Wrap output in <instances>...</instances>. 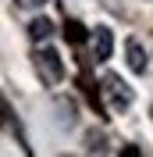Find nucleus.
<instances>
[{"instance_id": "5", "label": "nucleus", "mask_w": 153, "mask_h": 157, "mask_svg": "<svg viewBox=\"0 0 153 157\" xmlns=\"http://www.w3.org/2000/svg\"><path fill=\"white\" fill-rule=\"evenodd\" d=\"M50 32H54V21H50V18H32L29 21V36L36 39V43L50 39Z\"/></svg>"}, {"instance_id": "6", "label": "nucleus", "mask_w": 153, "mask_h": 157, "mask_svg": "<svg viewBox=\"0 0 153 157\" xmlns=\"http://www.w3.org/2000/svg\"><path fill=\"white\" fill-rule=\"evenodd\" d=\"M64 36H68V43H86V29H82L78 21H68V25H64Z\"/></svg>"}, {"instance_id": "7", "label": "nucleus", "mask_w": 153, "mask_h": 157, "mask_svg": "<svg viewBox=\"0 0 153 157\" xmlns=\"http://www.w3.org/2000/svg\"><path fill=\"white\" fill-rule=\"evenodd\" d=\"M86 150H103V136L100 132H89L86 136Z\"/></svg>"}, {"instance_id": "4", "label": "nucleus", "mask_w": 153, "mask_h": 157, "mask_svg": "<svg viewBox=\"0 0 153 157\" xmlns=\"http://www.w3.org/2000/svg\"><path fill=\"white\" fill-rule=\"evenodd\" d=\"M125 61H128V68L135 71V75H143L146 71V50H143V43L139 39H125Z\"/></svg>"}, {"instance_id": "8", "label": "nucleus", "mask_w": 153, "mask_h": 157, "mask_svg": "<svg viewBox=\"0 0 153 157\" xmlns=\"http://www.w3.org/2000/svg\"><path fill=\"white\" fill-rule=\"evenodd\" d=\"M47 0H18V7H43Z\"/></svg>"}, {"instance_id": "3", "label": "nucleus", "mask_w": 153, "mask_h": 157, "mask_svg": "<svg viewBox=\"0 0 153 157\" xmlns=\"http://www.w3.org/2000/svg\"><path fill=\"white\" fill-rule=\"evenodd\" d=\"M114 54V32L107 29V25H96L93 29V57L96 61H107Z\"/></svg>"}, {"instance_id": "1", "label": "nucleus", "mask_w": 153, "mask_h": 157, "mask_svg": "<svg viewBox=\"0 0 153 157\" xmlns=\"http://www.w3.org/2000/svg\"><path fill=\"white\" fill-rule=\"evenodd\" d=\"M36 71H39V78H43L47 86H57L61 78H64V61H61V54L54 47H39L36 50Z\"/></svg>"}, {"instance_id": "2", "label": "nucleus", "mask_w": 153, "mask_h": 157, "mask_svg": "<svg viewBox=\"0 0 153 157\" xmlns=\"http://www.w3.org/2000/svg\"><path fill=\"white\" fill-rule=\"evenodd\" d=\"M103 93H107V100H110V111H128L132 107V100H135V93H132V86H125L121 82V75H114V71H107L103 75Z\"/></svg>"}, {"instance_id": "9", "label": "nucleus", "mask_w": 153, "mask_h": 157, "mask_svg": "<svg viewBox=\"0 0 153 157\" xmlns=\"http://www.w3.org/2000/svg\"><path fill=\"white\" fill-rule=\"evenodd\" d=\"M150 118H153V107H150Z\"/></svg>"}]
</instances>
